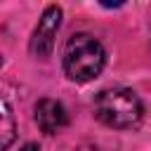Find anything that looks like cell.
<instances>
[{"label":"cell","mask_w":151,"mask_h":151,"mask_svg":"<svg viewBox=\"0 0 151 151\" xmlns=\"http://www.w3.org/2000/svg\"><path fill=\"white\" fill-rule=\"evenodd\" d=\"M59 26H61V7L59 5H47L42 17L38 19V26L33 28V35H31V42H28V50H31L33 57L47 59L52 54Z\"/></svg>","instance_id":"3"},{"label":"cell","mask_w":151,"mask_h":151,"mask_svg":"<svg viewBox=\"0 0 151 151\" xmlns=\"http://www.w3.org/2000/svg\"><path fill=\"white\" fill-rule=\"evenodd\" d=\"M21 151H40V149H38V144L28 142V144H24V146H21Z\"/></svg>","instance_id":"7"},{"label":"cell","mask_w":151,"mask_h":151,"mask_svg":"<svg viewBox=\"0 0 151 151\" xmlns=\"http://www.w3.org/2000/svg\"><path fill=\"white\" fill-rule=\"evenodd\" d=\"M61 64H64V73L68 80L87 83L101 73L106 64V50L94 35L76 33L66 40Z\"/></svg>","instance_id":"2"},{"label":"cell","mask_w":151,"mask_h":151,"mask_svg":"<svg viewBox=\"0 0 151 151\" xmlns=\"http://www.w3.org/2000/svg\"><path fill=\"white\" fill-rule=\"evenodd\" d=\"M94 116L99 123L113 130H132L142 123L144 104L139 94L130 87L101 90L94 99Z\"/></svg>","instance_id":"1"},{"label":"cell","mask_w":151,"mask_h":151,"mask_svg":"<svg viewBox=\"0 0 151 151\" xmlns=\"http://www.w3.org/2000/svg\"><path fill=\"white\" fill-rule=\"evenodd\" d=\"M73 151H101V149L94 146V144H80V146H76Z\"/></svg>","instance_id":"6"},{"label":"cell","mask_w":151,"mask_h":151,"mask_svg":"<svg viewBox=\"0 0 151 151\" xmlns=\"http://www.w3.org/2000/svg\"><path fill=\"white\" fill-rule=\"evenodd\" d=\"M14 132H17V127H14V113L9 109V101L2 99V123H0V149L2 151L12 144Z\"/></svg>","instance_id":"5"},{"label":"cell","mask_w":151,"mask_h":151,"mask_svg":"<svg viewBox=\"0 0 151 151\" xmlns=\"http://www.w3.org/2000/svg\"><path fill=\"white\" fill-rule=\"evenodd\" d=\"M33 118H35L38 127L45 134H57V132H61L68 125V111H66V106L61 101H57V99H50V97H45V99H40L35 104Z\"/></svg>","instance_id":"4"}]
</instances>
